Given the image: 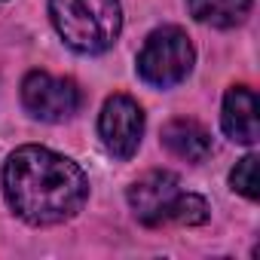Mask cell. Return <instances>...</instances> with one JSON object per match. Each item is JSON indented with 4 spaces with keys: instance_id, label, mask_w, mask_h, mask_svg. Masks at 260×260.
I'll list each match as a JSON object with an SVG mask.
<instances>
[{
    "instance_id": "8992f818",
    "label": "cell",
    "mask_w": 260,
    "mask_h": 260,
    "mask_svg": "<svg viewBox=\"0 0 260 260\" xmlns=\"http://www.w3.org/2000/svg\"><path fill=\"white\" fill-rule=\"evenodd\" d=\"M98 135L110 156L132 159L144 135V110L128 95H110L98 116Z\"/></svg>"
},
{
    "instance_id": "30bf717a",
    "label": "cell",
    "mask_w": 260,
    "mask_h": 260,
    "mask_svg": "<svg viewBox=\"0 0 260 260\" xmlns=\"http://www.w3.org/2000/svg\"><path fill=\"white\" fill-rule=\"evenodd\" d=\"M230 184L233 190H239L245 199H257L260 196V181H257V156L248 153L230 175Z\"/></svg>"
},
{
    "instance_id": "ba28073f",
    "label": "cell",
    "mask_w": 260,
    "mask_h": 260,
    "mask_svg": "<svg viewBox=\"0 0 260 260\" xmlns=\"http://www.w3.org/2000/svg\"><path fill=\"white\" fill-rule=\"evenodd\" d=\"M162 144L169 147V153L187 162H202L211 153V135L196 119H172L162 128Z\"/></svg>"
},
{
    "instance_id": "3957f363",
    "label": "cell",
    "mask_w": 260,
    "mask_h": 260,
    "mask_svg": "<svg viewBox=\"0 0 260 260\" xmlns=\"http://www.w3.org/2000/svg\"><path fill=\"white\" fill-rule=\"evenodd\" d=\"M49 16L61 40L83 52H107L122 28L119 0H49Z\"/></svg>"
},
{
    "instance_id": "7a4b0ae2",
    "label": "cell",
    "mask_w": 260,
    "mask_h": 260,
    "mask_svg": "<svg viewBox=\"0 0 260 260\" xmlns=\"http://www.w3.org/2000/svg\"><path fill=\"white\" fill-rule=\"evenodd\" d=\"M128 205L144 226H199L211 208L202 196L184 193L172 172H147L128 187Z\"/></svg>"
},
{
    "instance_id": "9c48e42d",
    "label": "cell",
    "mask_w": 260,
    "mask_h": 260,
    "mask_svg": "<svg viewBox=\"0 0 260 260\" xmlns=\"http://www.w3.org/2000/svg\"><path fill=\"white\" fill-rule=\"evenodd\" d=\"M196 22L211 28H236L248 19L251 0H187Z\"/></svg>"
},
{
    "instance_id": "5b68a950",
    "label": "cell",
    "mask_w": 260,
    "mask_h": 260,
    "mask_svg": "<svg viewBox=\"0 0 260 260\" xmlns=\"http://www.w3.org/2000/svg\"><path fill=\"white\" fill-rule=\"evenodd\" d=\"M80 89L68 77H55L46 71H31L22 83V104L31 116L43 122H61L77 113L80 107Z\"/></svg>"
},
{
    "instance_id": "277c9868",
    "label": "cell",
    "mask_w": 260,
    "mask_h": 260,
    "mask_svg": "<svg viewBox=\"0 0 260 260\" xmlns=\"http://www.w3.org/2000/svg\"><path fill=\"white\" fill-rule=\"evenodd\" d=\"M193 61H196V52L190 37L181 28L166 25L144 40L138 52V74L144 83L156 89H172L187 80V74L193 71Z\"/></svg>"
},
{
    "instance_id": "52a82bcc",
    "label": "cell",
    "mask_w": 260,
    "mask_h": 260,
    "mask_svg": "<svg viewBox=\"0 0 260 260\" xmlns=\"http://www.w3.org/2000/svg\"><path fill=\"white\" fill-rule=\"evenodd\" d=\"M220 125L226 138L236 144H257L260 138V119H257V95L248 86H233L223 98Z\"/></svg>"
},
{
    "instance_id": "6da1fadb",
    "label": "cell",
    "mask_w": 260,
    "mask_h": 260,
    "mask_svg": "<svg viewBox=\"0 0 260 260\" xmlns=\"http://www.w3.org/2000/svg\"><path fill=\"white\" fill-rule=\"evenodd\" d=\"M4 193L22 220L52 226L71 220L86 205L89 178L74 159L37 144H25L4 166Z\"/></svg>"
}]
</instances>
